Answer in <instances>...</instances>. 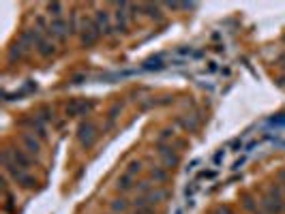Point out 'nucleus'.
Segmentation results:
<instances>
[{
    "label": "nucleus",
    "mask_w": 285,
    "mask_h": 214,
    "mask_svg": "<svg viewBox=\"0 0 285 214\" xmlns=\"http://www.w3.org/2000/svg\"><path fill=\"white\" fill-rule=\"evenodd\" d=\"M3 167H5V173L9 176V180H13L15 184H20V186H24L26 191H33V188H37V184H39V180L30 173L28 169H22V167H18L15 163H11V161H7V158H3Z\"/></svg>",
    "instance_id": "1"
},
{
    "label": "nucleus",
    "mask_w": 285,
    "mask_h": 214,
    "mask_svg": "<svg viewBox=\"0 0 285 214\" xmlns=\"http://www.w3.org/2000/svg\"><path fill=\"white\" fill-rule=\"evenodd\" d=\"M45 35L50 37L52 41H58V43L67 41V37L71 35V24H69V20H65V18H60V20H50V28H47Z\"/></svg>",
    "instance_id": "2"
},
{
    "label": "nucleus",
    "mask_w": 285,
    "mask_h": 214,
    "mask_svg": "<svg viewBox=\"0 0 285 214\" xmlns=\"http://www.w3.org/2000/svg\"><path fill=\"white\" fill-rule=\"evenodd\" d=\"M157 156H159V161L165 169H174L180 163L178 152L172 146H165V144H157Z\"/></svg>",
    "instance_id": "3"
},
{
    "label": "nucleus",
    "mask_w": 285,
    "mask_h": 214,
    "mask_svg": "<svg viewBox=\"0 0 285 214\" xmlns=\"http://www.w3.org/2000/svg\"><path fill=\"white\" fill-rule=\"evenodd\" d=\"M77 139H80V144L84 148H90L94 144V139H97V126L92 122H82L80 129H77Z\"/></svg>",
    "instance_id": "4"
},
{
    "label": "nucleus",
    "mask_w": 285,
    "mask_h": 214,
    "mask_svg": "<svg viewBox=\"0 0 285 214\" xmlns=\"http://www.w3.org/2000/svg\"><path fill=\"white\" fill-rule=\"evenodd\" d=\"M99 37H101V30L97 28V24H94L92 20H86L84 22V26H82V43L86 47H90L99 41Z\"/></svg>",
    "instance_id": "5"
},
{
    "label": "nucleus",
    "mask_w": 285,
    "mask_h": 214,
    "mask_svg": "<svg viewBox=\"0 0 285 214\" xmlns=\"http://www.w3.org/2000/svg\"><path fill=\"white\" fill-rule=\"evenodd\" d=\"M135 184H137V178L131 176L129 171H122L116 180V191L118 193H129L131 188H135Z\"/></svg>",
    "instance_id": "6"
},
{
    "label": "nucleus",
    "mask_w": 285,
    "mask_h": 214,
    "mask_svg": "<svg viewBox=\"0 0 285 214\" xmlns=\"http://www.w3.org/2000/svg\"><path fill=\"white\" fill-rule=\"evenodd\" d=\"M22 144H24V150L30 154V156H39L41 152V141H39L35 135H30V133H22Z\"/></svg>",
    "instance_id": "7"
},
{
    "label": "nucleus",
    "mask_w": 285,
    "mask_h": 214,
    "mask_svg": "<svg viewBox=\"0 0 285 214\" xmlns=\"http://www.w3.org/2000/svg\"><path fill=\"white\" fill-rule=\"evenodd\" d=\"M94 24H97V28L101 30V35H105V37L112 35L114 26H112V20H109L107 11H97V15H94Z\"/></svg>",
    "instance_id": "8"
},
{
    "label": "nucleus",
    "mask_w": 285,
    "mask_h": 214,
    "mask_svg": "<svg viewBox=\"0 0 285 214\" xmlns=\"http://www.w3.org/2000/svg\"><path fill=\"white\" fill-rule=\"evenodd\" d=\"M150 180H155V186H161L170 180V169H165L163 165H153L150 167Z\"/></svg>",
    "instance_id": "9"
},
{
    "label": "nucleus",
    "mask_w": 285,
    "mask_h": 214,
    "mask_svg": "<svg viewBox=\"0 0 285 214\" xmlns=\"http://www.w3.org/2000/svg\"><path fill=\"white\" fill-rule=\"evenodd\" d=\"M37 52H39V56H43V58H50V56H54V54H56V43H54L52 39L43 37L41 41L37 43Z\"/></svg>",
    "instance_id": "10"
},
{
    "label": "nucleus",
    "mask_w": 285,
    "mask_h": 214,
    "mask_svg": "<svg viewBox=\"0 0 285 214\" xmlns=\"http://www.w3.org/2000/svg\"><path fill=\"white\" fill-rule=\"evenodd\" d=\"M131 205L129 199H124V197H118V199L112 201V212L114 214H129L131 212Z\"/></svg>",
    "instance_id": "11"
},
{
    "label": "nucleus",
    "mask_w": 285,
    "mask_h": 214,
    "mask_svg": "<svg viewBox=\"0 0 285 214\" xmlns=\"http://www.w3.org/2000/svg\"><path fill=\"white\" fill-rule=\"evenodd\" d=\"M45 9H47V15H50L52 20H60V18H65V15H62V11H65V5H60V3L47 5Z\"/></svg>",
    "instance_id": "12"
},
{
    "label": "nucleus",
    "mask_w": 285,
    "mask_h": 214,
    "mask_svg": "<svg viewBox=\"0 0 285 214\" xmlns=\"http://www.w3.org/2000/svg\"><path fill=\"white\" fill-rule=\"evenodd\" d=\"M124 171H129L131 176H135V178H137L139 173H141V161H131V163H129V167H126Z\"/></svg>",
    "instance_id": "13"
},
{
    "label": "nucleus",
    "mask_w": 285,
    "mask_h": 214,
    "mask_svg": "<svg viewBox=\"0 0 285 214\" xmlns=\"http://www.w3.org/2000/svg\"><path fill=\"white\" fill-rule=\"evenodd\" d=\"M217 214H232V212H229V210H227V208H223V210H219V212H217Z\"/></svg>",
    "instance_id": "14"
}]
</instances>
